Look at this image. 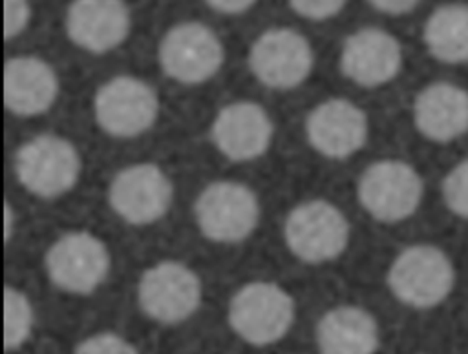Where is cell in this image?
<instances>
[{
	"instance_id": "18",
	"label": "cell",
	"mask_w": 468,
	"mask_h": 354,
	"mask_svg": "<svg viewBox=\"0 0 468 354\" xmlns=\"http://www.w3.org/2000/svg\"><path fill=\"white\" fill-rule=\"evenodd\" d=\"M58 95L55 69L38 57H13L4 66V102L18 117L48 111Z\"/></svg>"
},
{
	"instance_id": "16",
	"label": "cell",
	"mask_w": 468,
	"mask_h": 354,
	"mask_svg": "<svg viewBox=\"0 0 468 354\" xmlns=\"http://www.w3.org/2000/svg\"><path fill=\"white\" fill-rule=\"evenodd\" d=\"M130 26V9L122 0H71L66 13L69 40L95 55L121 46Z\"/></svg>"
},
{
	"instance_id": "10",
	"label": "cell",
	"mask_w": 468,
	"mask_h": 354,
	"mask_svg": "<svg viewBox=\"0 0 468 354\" xmlns=\"http://www.w3.org/2000/svg\"><path fill=\"white\" fill-rule=\"evenodd\" d=\"M137 297L148 318L166 325L179 323L199 307L201 281L179 261H159L143 272Z\"/></svg>"
},
{
	"instance_id": "6",
	"label": "cell",
	"mask_w": 468,
	"mask_h": 354,
	"mask_svg": "<svg viewBox=\"0 0 468 354\" xmlns=\"http://www.w3.org/2000/svg\"><path fill=\"white\" fill-rule=\"evenodd\" d=\"M194 217L207 239L239 243L258 226L260 203L249 186L234 181H216L197 195Z\"/></svg>"
},
{
	"instance_id": "7",
	"label": "cell",
	"mask_w": 468,
	"mask_h": 354,
	"mask_svg": "<svg viewBox=\"0 0 468 354\" xmlns=\"http://www.w3.org/2000/svg\"><path fill=\"white\" fill-rule=\"evenodd\" d=\"M159 66L166 77L181 84H201L212 78L225 60L218 35L201 22H181L159 42Z\"/></svg>"
},
{
	"instance_id": "15",
	"label": "cell",
	"mask_w": 468,
	"mask_h": 354,
	"mask_svg": "<svg viewBox=\"0 0 468 354\" xmlns=\"http://www.w3.org/2000/svg\"><path fill=\"white\" fill-rule=\"evenodd\" d=\"M402 68L400 42L378 27H364L349 35L342 46L340 69L362 88H377L393 80Z\"/></svg>"
},
{
	"instance_id": "23",
	"label": "cell",
	"mask_w": 468,
	"mask_h": 354,
	"mask_svg": "<svg viewBox=\"0 0 468 354\" xmlns=\"http://www.w3.org/2000/svg\"><path fill=\"white\" fill-rule=\"evenodd\" d=\"M75 354H137V349L113 332H102L80 341Z\"/></svg>"
},
{
	"instance_id": "19",
	"label": "cell",
	"mask_w": 468,
	"mask_h": 354,
	"mask_svg": "<svg viewBox=\"0 0 468 354\" xmlns=\"http://www.w3.org/2000/svg\"><path fill=\"white\" fill-rule=\"evenodd\" d=\"M316 343L320 354H375L378 327L360 307H336L318 321Z\"/></svg>"
},
{
	"instance_id": "8",
	"label": "cell",
	"mask_w": 468,
	"mask_h": 354,
	"mask_svg": "<svg viewBox=\"0 0 468 354\" xmlns=\"http://www.w3.org/2000/svg\"><path fill=\"white\" fill-rule=\"evenodd\" d=\"M93 109L102 131L130 139L154 126L159 115V99L144 80L121 75L97 89Z\"/></svg>"
},
{
	"instance_id": "22",
	"label": "cell",
	"mask_w": 468,
	"mask_h": 354,
	"mask_svg": "<svg viewBox=\"0 0 468 354\" xmlns=\"http://www.w3.org/2000/svg\"><path fill=\"white\" fill-rule=\"evenodd\" d=\"M441 192L446 208L453 215L468 221V159L450 168L442 179Z\"/></svg>"
},
{
	"instance_id": "20",
	"label": "cell",
	"mask_w": 468,
	"mask_h": 354,
	"mask_svg": "<svg viewBox=\"0 0 468 354\" xmlns=\"http://www.w3.org/2000/svg\"><path fill=\"white\" fill-rule=\"evenodd\" d=\"M428 53L444 64L468 62V5L452 2L435 7L424 22Z\"/></svg>"
},
{
	"instance_id": "17",
	"label": "cell",
	"mask_w": 468,
	"mask_h": 354,
	"mask_svg": "<svg viewBox=\"0 0 468 354\" xmlns=\"http://www.w3.org/2000/svg\"><path fill=\"white\" fill-rule=\"evenodd\" d=\"M417 131L431 142H452L468 133V91L453 82H431L413 100Z\"/></svg>"
},
{
	"instance_id": "2",
	"label": "cell",
	"mask_w": 468,
	"mask_h": 354,
	"mask_svg": "<svg viewBox=\"0 0 468 354\" xmlns=\"http://www.w3.org/2000/svg\"><path fill=\"white\" fill-rule=\"evenodd\" d=\"M20 184L33 195L55 199L69 192L80 175V155L64 137L44 133L26 141L13 159Z\"/></svg>"
},
{
	"instance_id": "4",
	"label": "cell",
	"mask_w": 468,
	"mask_h": 354,
	"mask_svg": "<svg viewBox=\"0 0 468 354\" xmlns=\"http://www.w3.org/2000/svg\"><path fill=\"white\" fill-rule=\"evenodd\" d=\"M291 254L300 261L318 265L336 259L349 243V223L333 203L311 199L296 204L283 224Z\"/></svg>"
},
{
	"instance_id": "5",
	"label": "cell",
	"mask_w": 468,
	"mask_h": 354,
	"mask_svg": "<svg viewBox=\"0 0 468 354\" xmlns=\"http://www.w3.org/2000/svg\"><path fill=\"white\" fill-rule=\"evenodd\" d=\"M294 319V299L276 283L252 281L230 299L229 323L250 345L263 347L287 334Z\"/></svg>"
},
{
	"instance_id": "9",
	"label": "cell",
	"mask_w": 468,
	"mask_h": 354,
	"mask_svg": "<svg viewBox=\"0 0 468 354\" xmlns=\"http://www.w3.org/2000/svg\"><path fill=\"white\" fill-rule=\"evenodd\" d=\"M44 266L51 283L60 290L91 294L110 272V252L90 232H68L48 248Z\"/></svg>"
},
{
	"instance_id": "27",
	"label": "cell",
	"mask_w": 468,
	"mask_h": 354,
	"mask_svg": "<svg viewBox=\"0 0 468 354\" xmlns=\"http://www.w3.org/2000/svg\"><path fill=\"white\" fill-rule=\"evenodd\" d=\"M212 9L223 15H239L256 4V0H205Z\"/></svg>"
},
{
	"instance_id": "1",
	"label": "cell",
	"mask_w": 468,
	"mask_h": 354,
	"mask_svg": "<svg viewBox=\"0 0 468 354\" xmlns=\"http://www.w3.org/2000/svg\"><path fill=\"white\" fill-rule=\"evenodd\" d=\"M386 279L391 294L400 303L413 308H431L452 294L455 266L442 248L419 243L397 254Z\"/></svg>"
},
{
	"instance_id": "11",
	"label": "cell",
	"mask_w": 468,
	"mask_h": 354,
	"mask_svg": "<svg viewBox=\"0 0 468 354\" xmlns=\"http://www.w3.org/2000/svg\"><path fill=\"white\" fill-rule=\"evenodd\" d=\"M174 186L166 173L152 164H132L117 172L108 188L112 210L128 224L143 226L159 221L170 208Z\"/></svg>"
},
{
	"instance_id": "21",
	"label": "cell",
	"mask_w": 468,
	"mask_h": 354,
	"mask_svg": "<svg viewBox=\"0 0 468 354\" xmlns=\"http://www.w3.org/2000/svg\"><path fill=\"white\" fill-rule=\"evenodd\" d=\"M33 327V308L29 299L16 288L4 290V345L7 350L26 343Z\"/></svg>"
},
{
	"instance_id": "13",
	"label": "cell",
	"mask_w": 468,
	"mask_h": 354,
	"mask_svg": "<svg viewBox=\"0 0 468 354\" xmlns=\"http://www.w3.org/2000/svg\"><path fill=\"white\" fill-rule=\"evenodd\" d=\"M367 115L347 99H327L305 119V135L313 150L327 159H347L367 141Z\"/></svg>"
},
{
	"instance_id": "25",
	"label": "cell",
	"mask_w": 468,
	"mask_h": 354,
	"mask_svg": "<svg viewBox=\"0 0 468 354\" xmlns=\"http://www.w3.org/2000/svg\"><path fill=\"white\" fill-rule=\"evenodd\" d=\"M346 0H289L294 13L309 20H325L340 13Z\"/></svg>"
},
{
	"instance_id": "14",
	"label": "cell",
	"mask_w": 468,
	"mask_h": 354,
	"mask_svg": "<svg viewBox=\"0 0 468 354\" xmlns=\"http://www.w3.org/2000/svg\"><path fill=\"white\" fill-rule=\"evenodd\" d=\"M269 113L256 102L238 100L223 106L212 122V141L219 153L234 162L261 157L272 141Z\"/></svg>"
},
{
	"instance_id": "12",
	"label": "cell",
	"mask_w": 468,
	"mask_h": 354,
	"mask_svg": "<svg viewBox=\"0 0 468 354\" xmlns=\"http://www.w3.org/2000/svg\"><path fill=\"white\" fill-rule=\"evenodd\" d=\"M313 49L309 40L294 29L274 27L261 33L249 51L252 75L267 88L292 89L300 86L313 69Z\"/></svg>"
},
{
	"instance_id": "28",
	"label": "cell",
	"mask_w": 468,
	"mask_h": 354,
	"mask_svg": "<svg viewBox=\"0 0 468 354\" xmlns=\"http://www.w3.org/2000/svg\"><path fill=\"white\" fill-rule=\"evenodd\" d=\"M13 221H15V217H11V206H9V203H5V241H9V237H11Z\"/></svg>"
},
{
	"instance_id": "3",
	"label": "cell",
	"mask_w": 468,
	"mask_h": 354,
	"mask_svg": "<svg viewBox=\"0 0 468 354\" xmlns=\"http://www.w3.org/2000/svg\"><path fill=\"white\" fill-rule=\"evenodd\" d=\"M356 195L362 208L375 221L391 224L417 212L424 195V182L410 162L382 159L362 172Z\"/></svg>"
},
{
	"instance_id": "24",
	"label": "cell",
	"mask_w": 468,
	"mask_h": 354,
	"mask_svg": "<svg viewBox=\"0 0 468 354\" xmlns=\"http://www.w3.org/2000/svg\"><path fill=\"white\" fill-rule=\"evenodd\" d=\"M31 18L29 0H4V36L5 40L20 35Z\"/></svg>"
},
{
	"instance_id": "26",
	"label": "cell",
	"mask_w": 468,
	"mask_h": 354,
	"mask_svg": "<svg viewBox=\"0 0 468 354\" xmlns=\"http://www.w3.org/2000/svg\"><path fill=\"white\" fill-rule=\"evenodd\" d=\"M377 11L386 15H404L417 7L420 0H367Z\"/></svg>"
}]
</instances>
